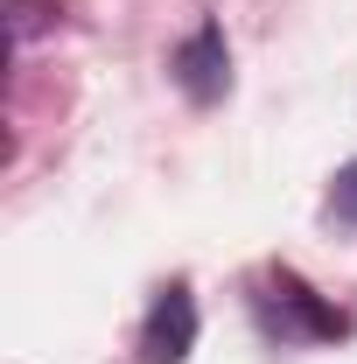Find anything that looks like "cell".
I'll list each match as a JSON object with an SVG mask.
<instances>
[{"label": "cell", "instance_id": "6da1fadb", "mask_svg": "<svg viewBox=\"0 0 357 364\" xmlns=\"http://www.w3.org/2000/svg\"><path fill=\"white\" fill-rule=\"evenodd\" d=\"M176 85L189 105H218L224 91H231V43H224L218 21H196L176 49Z\"/></svg>", "mask_w": 357, "mask_h": 364}, {"label": "cell", "instance_id": "7a4b0ae2", "mask_svg": "<svg viewBox=\"0 0 357 364\" xmlns=\"http://www.w3.org/2000/svg\"><path fill=\"white\" fill-rule=\"evenodd\" d=\"M196 350V294L169 280L161 294H154V309H147V329H140V358L147 364H182Z\"/></svg>", "mask_w": 357, "mask_h": 364}, {"label": "cell", "instance_id": "3957f363", "mask_svg": "<svg viewBox=\"0 0 357 364\" xmlns=\"http://www.w3.org/2000/svg\"><path fill=\"white\" fill-rule=\"evenodd\" d=\"M273 294L294 309V322H302L309 336H343V316H336V309H322V301H315V287H302L294 273H273Z\"/></svg>", "mask_w": 357, "mask_h": 364}, {"label": "cell", "instance_id": "277c9868", "mask_svg": "<svg viewBox=\"0 0 357 364\" xmlns=\"http://www.w3.org/2000/svg\"><path fill=\"white\" fill-rule=\"evenodd\" d=\"M329 218L357 225V161H351V168H336V182H329Z\"/></svg>", "mask_w": 357, "mask_h": 364}, {"label": "cell", "instance_id": "5b68a950", "mask_svg": "<svg viewBox=\"0 0 357 364\" xmlns=\"http://www.w3.org/2000/svg\"><path fill=\"white\" fill-rule=\"evenodd\" d=\"M56 0H7V28H14V43H28L36 28H43V14Z\"/></svg>", "mask_w": 357, "mask_h": 364}]
</instances>
